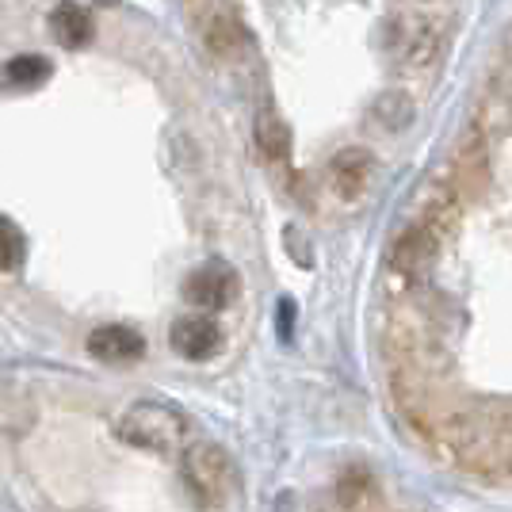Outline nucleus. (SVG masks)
I'll use <instances>...</instances> for the list:
<instances>
[{
  "label": "nucleus",
  "mask_w": 512,
  "mask_h": 512,
  "mask_svg": "<svg viewBox=\"0 0 512 512\" xmlns=\"http://www.w3.org/2000/svg\"><path fill=\"white\" fill-rule=\"evenodd\" d=\"M184 470H188V482H192L203 501H218L222 493L230 490V482H234V470L226 463V455L211 448V444H195L184 455Z\"/></svg>",
  "instance_id": "obj_3"
},
{
  "label": "nucleus",
  "mask_w": 512,
  "mask_h": 512,
  "mask_svg": "<svg viewBox=\"0 0 512 512\" xmlns=\"http://www.w3.org/2000/svg\"><path fill=\"white\" fill-rule=\"evenodd\" d=\"M237 295V272L226 260H207L184 279V299L199 310H222Z\"/></svg>",
  "instance_id": "obj_2"
},
{
  "label": "nucleus",
  "mask_w": 512,
  "mask_h": 512,
  "mask_svg": "<svg viewBox=\"0 0 512 512\" xmlns=\"http://www.w3.org/2000/svg\"><path fill=\"white\" fill-rule=\"evenodd\" d=\"M188 432V421L169 406H157V402H138L123 413L119 421V436L134 444V448H157L169 451L184 440Z\"/></svg>",
  "instance_id": "obj_1"
},
{
  "label": "nucleus",
  "mask_w": 512,
  "mask_h": 512,
  "mask_svg": "<svg viewBox=\"0 0 512 512\" xmlns=\"http://www.w3.org/2000/svg\"><path fill=\"white\" fill-rule=\"evenodd\" d=\"M50 35L62 46L77 50V46H85L92 39V20H88L85 8H77V4H58L50 12Z\"/></svg>",
  "instance_id": "obj_7"
},
{
  "label": "nucleus",
  "mask_w": 512,
  "mask_h": 512,
  "mask_svg": "<svg viewBox=\"0 0 512 512\" xmlns=\"http://www.w3.org/2000/svg\"><path fill=\"white\" fill-rule=\"evenodd\" d=\"M27 256V241H23L20 226L0 218V272H16Z\"/></svg>",
  "instance_id": "obj_10"
},
{
  "label": "nucleus",
  "mask_w": 512,
  "mask_h": 512,
  "mask_svg": "<svg viewBox=\"0 0 512 512\" xmlns=\"http://www.w3.org/2000/svg\"><path fill=\"white\" fill-rule=\"evenodd\" d=\"M367 176H371V157H367V150H356V146L341 150L329 165V180L344 199H356L367 188Z\"/></svg>",
  "instance_id": "obj_6"
},
{
  "label": "nucleus",
  "mask_w": 512,
  "mask_h": 512,
  "mask_svg": "<svg viewBox=\"0 0 512 512\" xmlns=\"http://www.w3.org/2000/svg\"><path fill=\"white\" fill-rule=\"evenodd\" d=\"M50 77V62L39 58V54H20L0 69V85L12 88V92H23V88H39Z\"/></svg>",
  "instance_id": "obj_8"
},
{
  "label": "nucleus",
  "mask_w": 512,
  "mask_h": 512,
  "mask_svg": "<svg viewBox=\"0 0 512 512\" xmlns=\"http://www.w3.org/2000/svg\"><path fill=\"white\" fill-rule=\"evenodd\" d=\"M88 352L100 363H134L146 356V341L130 325H100L88 337Z\"/></svg>",
  "instance_id": "obj_5"
},
{
  "label": "nucleus",
  "mask_w": 512,
  "mask_h": 512,
  "mask_svg": "<svg viewBox=\"0 0 512 512\" xmlns=\"http://www.w3.org/2000/svg\"><path fill=\"white\" fill-rule=\"evenodd\" d=\"M256 134H260V146H264V153H268L272 161H283V157H287L291 134H287L283 123H276V115H272V111H264V115L256 119Z\"/></svg>",
  "instance_id": "obj_9"
},
{
  "label": "nucleus",
  "mask_w": 512,
  "mask_h": 512,
  "mask_svg": "<svg viewBox=\"0 0 512 512\" xmlns=\"http://www.w3.org/2000/svg\"><path fill=\"white\" fill-rule=\"evenodd\" d=\"M169 344L184 356V360H211L222 344V333L211 318L192 314V318H176L169 329Z\"/></svg>",
  "instance_id": "obj_4"
}]
</instances>
